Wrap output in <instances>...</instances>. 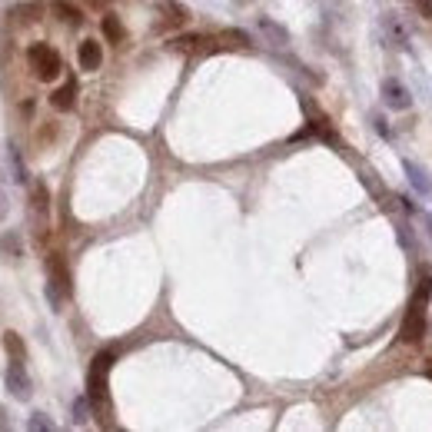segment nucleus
Wrapping results in <instances>:
<instances>
[{"mask_svg":"<svg viewBox=\"0 0 432 432\" xmlns=\"http://www.w3.org/2000/svg\"><path fill=\"white\" fill-rule=\"evenodd\" d=\"M0 253L4 256H24V243H20V233L17 230H7L4 236H0Z\"/></svg>","mask_w":432,"mask_h":432,"instance_id":"14","label":"nucleus"},{"mask_svg":"<svg viewBox=\"0 0 432 432\" xmlns=\"http://www.w3.org/2000/svg\"><path fill=\"white\" fill-rule=\"evenodd\" d=\"M27 429H34V432H37V429L50 432V429H54V423H50V419H47V416H44V413H34V416H30V419H27Z\"/></svg>","mask_w":432,"mask_h":432,"instance_id":"19","label":"nucleus"},{"mask_svg":"<svg viewBox=\"0 0 432 432\" xmlns=\"http://www.w3.org/2000/svg\"><path fill=\"white\" fill-rule=\"evenodd\" d=\"M77 60H80V70L94 74V70H100V64H104V47H100L94 37H86L77 50Z\"/></svg>","mask_w":432,"mask_h":432,"instance_id":"8","label":"nucleus"},{"mask_svg":"<svg viewBox=\"0 0 432 432\" xmlns=\"http://www.w3.org/2000/svg\"><path fill=\"white\" fill-rule=\"evenodd\" d=\"M413 7L419 10V17L432 20V0H413Z\"/></svg>","mask_w":432,"mask_h":432,"instance_id":"20","label":"nucleus"},{"mask_svg":"<svg viewBox=\"0 0 432 432\" xmlns=\"http://www.w3.org/2000/svg\"><path fill=\"white\" fill-rule=\"evenodd\" d=\"M50 104L57 106V110H64V114H67V110H74V106H77V80H74V77L64 80V86H57V90H54Z\"/></svg>","mask_w":432,"mask_h":432,"instance_id":"9","label":"nucleus"},{"mask_svg":"<svg viewBox=\"0 0 432 432\" xmlns=\"http://www.w3.org/2000/svg\"><path fill=\"white\" fill-rule=\"evenodd\" d=\"M7 426V413H4V406H0V429Z\"/></svg>","mask_w":432,"mask_h":432,"instance_id":"23","label":"nucleus"},{"mask_svg":"<svg viewBox=\"0 0 432 432\" xmlns=\"http://www.w3.org/2000/svg\"><path fill=\"white\" fill-rule=\"evenodd\" d=\"M4 349H7L10 359H20V363H27V346H24V339H20L14 329H7V333H4Z\"/></svg>","mask_w":432,"mask_h":432,"instance_id":"13","label":"nucleus"},{"mask_svg":"<svg viewBox=\"0 0 432 432\" xmlns=\"http://www.w3.org/2000/svg\"><path fill=\"white\" fill-rule=\"evenodd\" d=\"M70 293V279H67V266H64V259L60 253H50L47 259V296H50V306L57 309L64 303V296Z\"/></svg>","mask_w":432,"mask_h":432,"instance_id":"4","label":"nucleus"},{"mask_svg":"<svg viewBox=\"0 0 432 432\" xmlns=\"http://www.w3.org/2000/svg\"><path fill=\"white\" fill-rule=\"evenodd\" d=\"M86 403H90V399H77V406H74V413H77V423H86Z\"/></svg>","mask_w":432,"mask_h":432,"instance_id":"21","label":"nucleus"},{"mask_svg":"<svg viewBox=\"0 0 432 432\" xmlns=\"http://www.w3.org/2000/svg\"><path fill=\"white\" fill-rule=\"evenodd\" d=\"M259 30H263V37H266L273 47H286L289 44V30L283 27V24H276V20L259 17Z\"/></svg>","mask_w":432,"mask_h":432,"instance_id":"10","label":"nucleus"},{"mask_svg":"<svg viewBox=\"0 0 432 432\" xmlns=\"http://www.w3.org/2000/svg\"><path fill=\"white\" fill-rule=\"evenodd\" d=\"M114 359H116L114 349H104V353L94 356L90 373H86V399H90L96 413L110 409V369H114Z\"/></svg>","mask_w":432,"mask_h":432,"instance_id":"1","label":"nucleus"},{"mask_svg":"<svg viewBox=\"0 0 432 432\" xmlns=\"http://www.w3.org/2000/svg\"><path fill=\"white\" fill-rule=\"evenodd\" d=\"M403 166H406V173H409V183L416 186V193H419V196H432V180L426 176L423 166H416L413 160H406Z\"/></svg>","mask_w":432,"mask_h":432,"instance_id":"12","label":"nucleus"},{"mask_svg":"<svg viewBox=\"0 0 432 432\" xmlns=\"http://www.w3.org/2000/svg\"><path fill=\"white\" fill-rule=\"evenodd\" d=\"M30 200H34V206H37L40 213H47V186H44V183H37V186L30 190Z\"/></svg>","mask_w":432,"mask_h":432,"instance_id":"17","label":"nucleus"},{"mask_svg":"<svg viewBox=\"0 0 432 432\" xmlns=\"http://www.w3.org/2000/svg\"><path fill=\"white\" fill-rule=\"evenodd\" d=\"M379 27H383V40L389 44V47H396V50L409 47V27L403 24V17H399V14H383Z\"/></svg>","mask_w":432,"mask_h":432,"instance_id":"6","label":"nucleus"},{"mask_svg":"<svg viewBox=\"0 0 432 432\" xmlns=\"http://www.w3.org/2000/svg\"><path fill=\"white\" fill-rule=\"evenodd\" d=\"M10 164H14V180L17 183H27V170H24V160H20V154L10 146Z\"/></svg>","mask_w":432,"mask_h":432,"instance_id":"18","label":"nucleus"},{"mask_svg":"<svg viewBox=\"0 0 432 432\" xmlns=\"http://www.w3.org/2000/svg\"><path fill=\"white\" fill-rule=\"evenodd\" d=\"M100 27H104V37L110 40V44H120V40H124V24L116 20V14H104Z\"/></svg>","mask_w":432,"mask_h":432,"instance_id":"15","label":"nucleus"},{"mask_svg":"<svg viewBox=\"0 0 432 432\" xmlns=\"http://www.w3.org/2000/svg\"><path fill=\"white\" fill-rule=\"evenodd\" d=\"M54 14H57V20L60 24H67V27H80V24H84L80 7H74L70 0H54Z\"/></svg>","mask_w":432,"mask_h":432,"instance_id":"11","label":"nucleus"},{"mask_svg":"<svg viewBox=\"0 0 432 432\" xmlns=\"http://www.w3.org/2000/svg\"><path fill=\"white\" fill-rule=\"evenodd\" d=\"M7 389L14 399H20V403H27L30 393H34V383H30V376H27V369H24L20 359H10V366H7Z\"/></svg>","mask_w":432,"mask_h":432,"instance_id":"5","label":"nucleus"},{"mask_svg":"<svg viewBox=\"0 0 432 432\" xmlns=\"http://www.w3.org/2000/svg\"><path fill=\"white\" fill-rule=\"evenodd\" d=\"M7 210H10V203H7V193H4V186H0V220L7 216Z\"/></svg>","mask_w":432,"mask_h":432,"instance_id":"22","label":"nucleus"},{"mask_svg":"<svg viewBox=\"0 0 432 432\" xmlns=\"http://www.w3.org/2000/svg\"><path fill=\"white\" fill-rule=\"evenodd\" d=\"M383 100L389 110H409L413 106V94H409V86L403 84V80H383Z\"/></svg>","mask_w":432,"mask_h":432,"instance_id":"7","label":"nucleus"},{"mask_svg":"<svg viewBox=\"0 0 432 432\" xmlns=\"http://www.w3.org/2000/svg\"><path fill=\"white\" fill-rule=\"evenodd\" d=\"M429 299H432V276H423L419 289H416L413 303L406 309V319H403V329H399V339L409 346L423 343L426 336V313H429Z\"/></svg>","mask_w":432,"mask_h":432,"instance_id":"2","label":"nucleus"},{"mask_svg":"<svg viewBox=\"0 0 432 432\" xmlns=\"http://www.w3.org/2000/svg\"><path fill=\"white\" fill-rule=\"evenodd\" d=\"M240 4H246V0H240Z\"/></svg>","mask_w":432,"mask_h":432,"instance_id":"24","label":"nucleus"},{"mask_svg":"<svg viewBox=\"0 0 432 432\" xmlns=\"http://www.w3.org/2000/svg\"><path fill=\"white\" fill-rule=\"evenodd\" d=\"M27 64H30V70H34V77L44 80V84L57 80L60 70H64V60H60V54L50 47V44H30Z\"/></svg>","mask_w":432,"mask_h":432,"instance_id":"3","label":"nucleus"},{"mask_svg":"<svg viewBox=\"0 0 432 432\" xmlns=\"http://www.w3.org/2000/svg\"><path fill=\"white\" fill-rule=\"evenodd\" d=\"M200 44H206V37H200V34H190V37H176V40H170L166 47L176 50V54H186V50H196Z\"/></svg>","mask_w":432,"mask_h":432,"instance_id":"16","label":"nucleus"}]
</instances>
